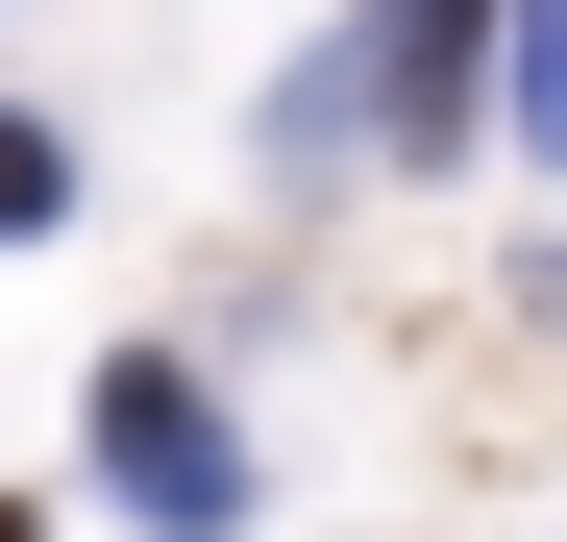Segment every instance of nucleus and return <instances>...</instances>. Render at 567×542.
I'll return each instance as SVG.
<instances>
[{
  "mask_svg": "<svg viewBox=\"0 0 567 542\" xmlns=\"http://www.w3.org/2000/svg\"><path fill=\"white\" fill-rule=\"evenodd\" d=\"M100 493H124L148 542H223V518H247V419L173 371V345H124V371H100Z\"/></svg>",
  "mask_w": 567,
  "mask_h": 542,
  "instance_id": "nucleus-1",
  "label": "nucleus"
},
{
  "mask_svg": "<svg viewBox=\"0 0 567 542\" xmlns=\"http://www.w3.org/2000/svg\"><path fill=\"white\" fill-rule=\"evenodd\" d=\"M468 74H518V50H494V0H370V50H346V100L395 124V148H444V124H468Z\"/></svg>",
  "mask_w": 567,
  "mask_h": 542,
  "instance_id": "nucleus-2",
  "label": "nucleus"
},
{
  "mask_svg": "<svg viewBox=\"0 0 567 542\" xmlns=\"http://www.w3.org/2000/svg\"><path fill=\"white\" fill-rule=\"evenodd\" d=\"M494 100H518V148L567 173V0H518V74H494Z\"/></svg>",
  "mask_w": 567,
  "mask_h": 542,
  "instance_id": "nucleus-3",
  "label": "nucleus"
},
{
  "mask_svg": "<svg viewBox=\"0 0 567 542\" xmlns=\"http://www.w3.org/2000/svg\"><path fill=\"white\" fill-rule=\"evenodd\" d=\"M0 222H74V124H25V100H0Z\"/></svg>",
  "mask_w": 567,
  "mask_h": 542,
  "instance_id": "nucleus-4",
  "label": "nucleus"
},
{
  "mask_svg": "<svg viewBox=\"0 0 567 542\" xmlns=\"http://www.w3.org/2000/svg\"><path fill=\"white\" fill-rule=\"evenodd\" d=\"M0 542H25V493H0Z\"/></svg>",
  "mask_w": 567,
  "mask_h": 542,
  "instance_id": "nucleus-5",
  "label": "nucleus"
}]
</instances>
